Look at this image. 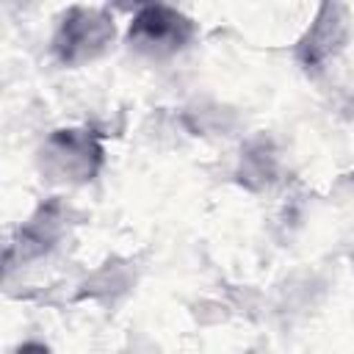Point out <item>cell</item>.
Returning a JSON list of instances; mask_svg holds the SVG:
<instances>
[{
    "instance_id": "5",
    "label": "cell",
    "mask_w": 354,
    "mask_h": 354,
    "mask_svg": "<svg viewBox=\"0 0 354 354\" xmlns=\"http://www.w3.org/2000/svg\"><path fill=\"white\" fill-rule=\"evenodd\" d=\"M277 169H279V163H277L274 149L266 147L263 141H257L241 158V171L238 174L249 188H260V185H268L277 177Z\"/></svg>"
},
{
    "instance_id": "2",
    "label": "cell",
    "mask_w": 354,
    "mask_h": 354,
    "mask_svg": "<svg viewBox=\"0 0 354 354\" xmlns=\"http://www.w3.org/2000/svg\"><path fill=\"white\" fill-rule=\"evenodd\" d=\"M39 160L47 180L80 185L97 174L102 163V147L86 130H58L44 141Z\"/></svg>"
},
{
    "instance_id": "4",
    "label": "cell",
    "mask_w": 354,
    "mask_h": 354,
    "mask_svg": "<svg viewBox=\"0 0 354 354\" xmlns=\"http://www.w3.org/2000/svg\"><path fill=\"white\" fill-rule=\"evenodd\" d=\"M348 39V17L343 6H321L307 33L296 44V58L307 72L324 69Z\"/></svg>"
},
{
    "instance_id": "1",
    "label": "cell",
    "mask_w": 354,
    "mask_h": 354,
    "mask_svg": "<svg viewBox=\"0 0 354 354\" xmlns=\"http://www.w3.org/2000/svg\"><path fill=\"white\" fill-rule=\"evenodd\" d=\"M113 41V19L100 8H69L53 36V53L64 66L94 61Z\"/></svg>"
},
{
    "instance_id": "3",
    "label": "cell",
    "mask_w": 354,
    "mask_h": 354,
    "mask_svg": "<svg viewBox=\"0 0 354 354\" xmlns=\"http://www.w3.org/2000/svg\"><path fill=\"white\" fill-rule=\"evenodd\" d=\"M191 33H194V25L185 17L163 6H149V8H141V14L130 22L127 44L141 55L169 58L188 44Z\"/></svg>"
}]
</instances>
